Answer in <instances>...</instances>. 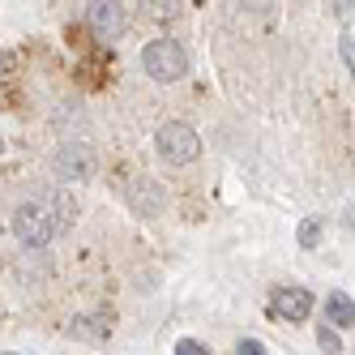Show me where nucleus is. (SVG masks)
I'll return each mask as SVG.
<instances>
[{
    "label": "nucleus",
    "mask_w": 355,
    "mask_h": 355,
    "mask_svg": "<svg viewBox=\"0 0 355 355\" xmlns=\"http://www.w3.org/2000/svg\"><path fill=\"white\" fill-rule=\"evenodd\" d=\"M13 236L26 244V248H47V240L56 236L52 227V214H47V201H21L13 210Z\"/></svg>",
    "instance_id": "obj_2"
},
{
    "label": "nucleus",
    "mask_w": 355,
    "mask_h": 355,
    "mask_svg": "<svg viewBox=\"0 0 355 355\" xmlns=\"http://www.w3.org/2000/svg\"><path fill=\"white\" fill-rule=\"evenodd\" d=\"M236 355H266V347H261L257 338H240V347H236Z\"/></svg>",
    "instance_id": "obj_13"
},
{
    "label": "nucleus",
    "mask_w": 355,
    "mask_h": 355,
    "mask_svg": "<svg viewBox=\"0 0 355 355\" xmlns=\"http://www.w3.org/2000/svg\"><path fill=\"white\" fill-rule=\"evenodd\" d=\"M56 175L60 180H90L94 175V150L86 141H69L56 150Z\"/></svg>",
    "instance_id": "obj_4"
},
{
    "label": "nucleus",
    "mask_w": 355,
    "mask_h": 355,
    "mask_svg": "<svg viewBox=\"0 0 355 355\" xmlns=\"http://www.w3.org/2000/svg\"><path fill=\"white\" fill-rule=\"evenodd\" d=\"M338 52H343V60H347V69H351V56H355V52H351V35H343V47H338Z\"/></svg>",
    "instance_id": "obj_15"
},
{
    "label": "nucleus",
    "mask_w": 355,
    "mask_h": 355,
    "mask_svg": "<svg viewBox=\"0 0 355 355\" xmlns=\"http://www.w3.org/2000/svg\"><path fill=\"white\" fill-rule=\"evenodd\" d=\"M124 197H129V206L137 214H159L163 210V189L150 180V175H133L129 189H124Z\"/></svg>",
    "instance_id": "obj_6"
},
{
    "label": "nucleus",
    "mask_w": 355,
    "mask_h": 355,
    "mask_svg": "<svg viewBox=\"0 0 355 355\" xmlns=\"http://www.w3.org/2000/svg\"><path fill=\"white\" fill-rule=\"evenodd\" d=\"M325 317L334 321V325H343V329H351V317H355V304H351V295L347 291H334L325 300Z\"/></svg>",
    "instance_id": "obj_10"
},
{
    "label": "nucleus",
    "mask_w": 355,
    "mask_h": 355,
    "mask_svg": "<svg viewBox=\"0 0 355 355\" xmlns=\"http://www.w3.org/2000/svg\"><path fill=\"white\" fill-rule=\"evenodd\" d=\"M317 338H321L325 351H338V334H334V329H325V325H321V329H317Z\"/></svg>",
    "instance_id": "obj_14"
},
{
    "label": "nucleus",
    "mask_w": 355,
    "mask_h": 355,
    "mask_svg": "<svg viewBox=\"0 0 355 355\" xmlns=\"http://www.w3.org/2000/svg\"><path fill=\"white\" fill-rule=\"evenodd\" d=\"M43 201H47V214H52L56 236H60V232H69V227H73V218H78V206H73V197L56 189V193H47Z\"/></svg>",
    "instance_id": "obj_8"
},
{
    "label": "nucleus",
    "mask_w": 355,
    "mask_h": 355,
    "mask_svg": "<svg viewBox=\"0 0 355 355\" xmlns=\"http://www.w3.org/2000/svg\"><path fill=\"white\" fill-rule=\"evenodd\" d=\"M155 146H159L163 163H193L201 155V137L189 129L184 120H167L159 129V137H155Z\"/></svg>",
    "instance_id": "obj_3"
},
{
    "label": "nucleus",
    "mask_w": 355,
    "mask_h": 355,
    "mask_svg": "<svg viewBox=\"0 0 355 355\" xmlns=\"http://www.w3.org/2000/svg\"><path fill=\"white\" fill-rule=\"evenodd\" d=\"M0 150H5V137H0Z\"/></svg>",
    "instance_id": "obj_16"
},
{
    "label": "nucleus",
    "mask_w": 355,
    "mask_h": 355,
    "mask_svg": "<svg viewBox=\"0 0 355 355\" xmlns=\"http://www.w3.org/2000/svg\"><path fill=\"white\" fill-rule=\"evenodd\" d=\"M270 313L283 317V321H304V317L313 313V295L304 291V287H278L274 300H270Z\"/></svg>",
    "instance_id": "obj_5"
},
{
    "label": "nucleus",
    "mask_w": 355,
    "mask_h": 355,
    "mask_svg": "<svg viewBox=\"0 0 355 355\" xmlns=\"http://www.w3.org/2000/svg\"><path fill=\"white\" fill-rule=\"evenodd\" d=\"M141 69H146L155 82L167 86V82H180V78H184L189 56H184V47L175 43V39H155V43L141 47Z\"/></svg>",
    "instance_id": "obj_1"
},
{
    "label": "nucleus",
    "mask_w": 355,
    "mask_h": 355,
    "mask_svg": "<svg viewBox=\"0 0 355 355\" xmlns=\"http://www.w3.org/2000/svg\"><path fill=\"white\" fill-rule=\"evenodd\" d=\"M86 17H90L94 35L116 39V35L124 31V5H90V9H86Z\"/></svg>",
    "instance_id": "obj_7"
},
{
    "label": "nucleus",
    "mask_w": 355,
    "mask_h": 355,
    "mask_svg": "<svg viewBox=\"0 0 355 355\" xmlns=\"http://www.w3.org/2000/svg\"><path fill=\"white\" fill-rule=\"evenodd\" d=\"M295 236H300V244H304V248H313V244L321 240V223H313V218H304Z\"/></svg>",
    "instance_id": "obj_11"
},
{
    "label": "nucleus",
    "mask_w": 355,
    "mask_h": 355,
    "mask_svg": "<svg viewBox=\"0 0 355 355\" xmlns=\"http://www.w3.org/2000/svg\"><path fill=\"white\" fill-rule=\"evenodd\" d=\"M175 355H214L206 343H197V338H180L175 343Z\"/></svg>",
    "instance_id": "obj_12"
},
{
    "label": "nucleus",
    "mask_w": 355,
    "mask_h": 355,
    "mask_svg": "<svg viewBox=\"0 0 355 355\" xmlns=\"http://www.w3.org/2000/svg\"><path fill=\"white\" fill-rule=\"evenodd\" d=\"M69 334L103 343V338L112 334V321H107V313H86V317H73V321H69Z\"/></svg>",
    "instance_id": "obj_9"
}]
</instances>
